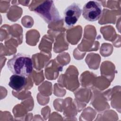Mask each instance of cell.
Masks as SVG:
<instances>
[{
  "mask_svg": "<svg viewBox=\"0 0 121 121\" xmlns=\"http://www.w3.org/2000/svg\"><path fill=\"white\" fill-rule=\"evenodd\" d=\"M7 67L12 73L25 77L31 74L33 69V61L28 55L19 53L10 59Z\"/></svg>",
  "mask_w": 121,
  "mask_h": 121,
  "instance_id": "6da1fadb",
  "label": "cell"
},
{
  "mask_svg": "<svg viewBox=\"0 0 121 121\" xmlns=\"http://www.w3.org/2000/svg\"><path fill=\"white\" fill-rule=\"evenodd\" d=\"M34 11L48 24L55 23L61 19L52 0L43 1L34 9Z\"/></svg>",
  "mask_w": 121,
  "mask_h": 121,
  "instance_id": "7a4b0ae2",
  "label": "cell"
},
{
  "mask_svg": "<svg viewBox=\"0 0 121 121\" xmlns=\"http://www.w3.org/2000/svg\"><path fill=\"white\" fill-rule=\"evenodd\" d=\"M82 16L88 21H96L101 16L102 7L101 4L96 1H89L84 6L82 9Z\"/></svg>",
  "mask_w": 121,
  "mask_h": 121,
  "instance_id": "3957f363",
  "label": "cell"
},
{
  "mask_svg": "<svg viewBox=\"0 0 121 121\" xmlns=\"http://www.w3.org/2000/svg\"><path fill=\"white\" fill-rule=\"evenodd\" d=\"M82 12L78 4L73 3L68 6L64 11V21L68 28L72 27L78 21Z\"/></svg>",
  "mask_w": 121,
  "mask_h": 121,
  "instance_id": "277c9868",
  "label": "cell"
},
{
  "mask_svg": "<svg viewBox=\"0 0 121 121\" xmlns=\"http://www.w3.org/2000/svg\"><path fill=\"white\" fill-rule=\"evenodd\" d=\"M26 84V77L13 74L10 77L9 85L15 91H19L25 87Z\"/></svg>",
  "mask_w": 121,
  "mask_h": 121,
  "instance_id": "5b68a950",
  "label": "cell"
}]
</instances>
